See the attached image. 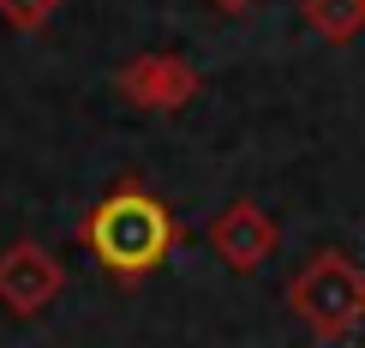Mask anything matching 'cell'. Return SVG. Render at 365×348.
<instances>
[{
  "mask_svg": "<svg viewBox=\"0 0 365 348\" xmlns=\"http://www.w3.org/2000/svg\"><path fill=\"white\" fill-rule=\"evenodd\" d=\"M90 240H96V252L114 270H150L168 252V217H162V204H150L144 192H120V199H108L96 210Z\"/></svg>",
  "mask_w": 365,
  "mask_h": 348,
  "instance_id": "2",
  "label": "cell"
},
{
  "mask_svg": "<svg viewBox=\"0 0 365 348\" xmlns=\"http://www.w3.org/2000/svg\"><path fill=\"white\" fill-rule=\"evenodd\" d=\"M54 289H60V264L48 259V252L19 247V252H6V259H0V300H6V307L36 312Z\"/></svg>",
  "mask_w": 365,
  "mask_h": 348,
  "instance_id": "3",
  "label": "cell"
},
{
  "mask_svg": "<svg viewBox=\"0 0 365 348\" xmlns=\"http://www.w3.org/2000/svg\"><path fill=\"white\" fill-rule=\"evenodd\" d=\"M192 84H197V79H192L186 60H156V54L138 60V66L126 72V90H132L138 102H150V109H174V102H186Z\"/></svg>",
  "mask_w": 365,
  "mask_h": 348,
  "instance_id": "5",
  "label": "cell"
},
{
  "mask_svg": "<svg viewBox=\"0 0 365 348\" xmlns=\"http://www.w3.org/2000/svg\"><path fill=\"white\" fill-rule=\"evenodd\" d=\"M0 12H6L19 30H30V24H42L54 12V0H0Z\"/></svg>",
  "mask_w": 365,
  "mask_h": 348,
  "instance_id": "7",
  "label": "cell"
},
{
  "mask_svg": "<svg viewBox=\"0 0 365 348\" xmlns=\"http://www.w3.org/2000/svg\"><path fill=\"white\" fill-rule=\"evenodd\" d=\"M294 312L306 319L317 337H347L359 319H365V277L354 259H341V252H317V259L294 277Z\"/></svg>",
  "mask_w": 365,
  "mask_h": 348,
  "instance_id": "1",
  "label": "cell"
},
{
  "mask_svg": "<svg viewBox=\"0 0 365 348\" xmlns=\"http://www.w3.org/2000/svg\"><path fill=\"white\" fill-rule=\"evenodd\" d=\"M216 6H222V12H246L252 0H216Z\"/></svg>",
  "mask_w": 365,
  "mask_h": 348,
  "instance_id": "8",
  "label": "cell"
},
{
  "mask_svg": "<svg viewBox=\"0 0 365 348\" xmlns=\"http://www.w3.org/2000/svg\"><path fill=\"white\" fill-rule=\"evenodd\" d=\"M216 252L234 270H252V264H264L269 252H276V229H269V217L257 204H234V210H222V222H216Z\"/></svg>",
  "mask_w": 365,
  "mask_h": 348,
  "instance_id": "4",
  "label": "cell"
},
{
  "mask_svg": "<svg viewBox=\"0 0 365 348\" xmlns=\"http://www.w3.org/2000/svg\"><path fill=\"white\" fill-rule=\"evenodd\" d=\"M306 24L324 42H347L365 24V0H306Z\"/></svg>",
  "mask_w": 365,
  "mask_h": 348,
  "instance_id": "6",
  "label": "cell"
}]
</instances>
